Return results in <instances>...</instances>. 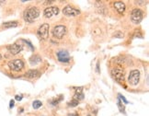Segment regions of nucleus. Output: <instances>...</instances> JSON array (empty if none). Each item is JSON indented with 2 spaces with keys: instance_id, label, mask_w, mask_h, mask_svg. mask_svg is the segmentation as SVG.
Segmentation results:
<instances>
[{
  "instance_id": "2eb2a0df",
  "label": "nucleus",
  "mask_w": 149,
  "mask_h": 116,
  "mask_svg": "<svg viewBox=\"0 0 149 116\" xmlns=\"http://www.w3.org/2000/svg\"><path fill=\"white\" fill-rule=\"evenodd\" d=\"M19 26V22L18 21H8V22H4L3 23V27L4 28H16Z\"/></svg>"
},
{
  "instance_id": "6ab92c4d",
  "label": "nucleus",
  "mask_w": 149,
  "mask_h": 116,
  "mask_svg": "<svg viewBox=\"0 0 149 116\" xmlns=\"http://www.w3.org/2000/svg\"><path fill=\"white\" fill-rule=\"evenodd\" d=\"M78 103H79V101H76V100H73L71 102L68 103V106H70V107H74V106L78 105Z\"/></svg>"
},
{
  "instance_id": "7ed1b4c3",
  "label": "nucleus",
  "mask_w": 149,
  "mask_h": 116,
  "mask_svg": "<svg viewBox=\"0 0 149 116\" xmlns=\"http://www.w3.org/2000/svg\"><path fill=\"white\" fill-rule=\"evenodd\" d=\"M8 67L12 71L19 72V71H21L22 69L24 68V63H23V61L20 60V59L11 60V61L8 62Z\"/></svg>"
},
{
  "instance_id": "9b49d317",
  "label": "nucleus",
  "mask_w": 149,
  "mask_h": 116,
  "mask_svg": "<svg viewBox=\"0 0 149 116\" xmlns=\"http://www.w3.org/2000/svg\"><path fill=\"white\" fill-rule=\"evenodd\" d=\"M57 58L62 63H67L70 60V55L66 51H60L57 53Z\"/></svg>"
},
{
  "instance_id": "6e6552de",
  "label": "nucleus",
  "mask_w": 149,
  "mask_h": 116,
  "mask_svg": "<svg viewBox=\"0 0 149 116\" xmlns=\"http://www.w3.org/2000/svg\"><path fill=\"white\" fill-rule=\"evenodd\" d=\"M44 17L47 19H51L52 17L57 16L59 14V8L57 7H49L47 8H45L43 11Z\"/></svg>"
},
{
  "instance_id": "412c9836",
  "label": "nucleus",
  "mask_w": 149,
  "mask_h": 116,
  "mask_svg": "<svg viewBox=\"0 0 149 116\" xmlns=\"http://www.w3.org/2000/svg\"><path fill=\"white\" fill-rule=\"evenodd\" d=\"M119 98H120V99H122V101H123L124 103H126V104L128 103V101H126V100H125V98H124L122 94H119Z\"/></svg>"
},
{
  "instance_id": "f3484780",
  "label": "nucleus",
  "mask_w": 149,
  "mask_h": 116,
  "mask_svg": "<svg viewBox=\"0 0 149 116\" xmlns=\"http://www.w3.org/2000/svg\"><path fill=\"white\" fill-rule=\"evenodd\" d=\"M42 103L41 101H34L33 103H32V106L35 110L39 109L40 107H42Z\"/></svg>"
},
{
  "instance_id": "39448f33",
  "label": "nucleus",
  "mask_w": 149,
  "mask_h": 116,
  "mask_svg": "<svg viewBox=\"0 0 149 116\" xmlns=\"http://www.w3.org/2000/svg\"><path fill=\"white\" fill-rule=\"evenodd\" d=\"M111 75L114 79L117 80L118 82H123L124 79V71L121 66L114 67L111 70Z\"/></svg>"
},
{
  "instance_id": "5701e85b",
  "label": "nucleus",
  "mask_w": 149,
  "mask_h": 116,
  "mask_svg": "<svg viewBox=\"0 0 149 116\" xmlns=\"http://www.w3.org/2000/svg\"><path fill=\"white\" fill-rule=\"evenodd\" d=\"M15 99L17 101H20L21 100H22V96H19V95H17L16 97H15Z\"/></svg>"
},
{
  "instance_id": "423d86ee",
  "label": "nucleus",
  "mask_w": 149,
  "mask_h": 116,
  "mask_svg": "<svg viewBox=\"0 0 149 116\" xmlns=\"http://www.w3.org/2000/svg\"><path fill=\"white\" fill-rule=\"evenodd\" d=\"M66 33V28L65 25H57L53 30V35L57 39H62Z\"/></svg>"
},
{
  "instance_id": "4be33fe9",
  "label": "nucleus",
  "mask_w": 149,
  "mask_h": 116,
  "mask_svg": "<svg viewBox=\"0 0 149 116\" xmlns=\"http://www.w3.org/2000/svg\"><path fill=\"white\" fill-rule=\"evenodd\" d=\"M145 1H135V4L136 5H140V6H142V5H145Z\"/></svg>"
},
{
  "instance_id": "4468645a",
  "label": "nucleus",
  "mask_w": 149,
  "mask_h": 116,
  "mask_svg": "<svg viewBox=\"0 0 149 116\" xmlns=\"http://www.w3.org/2000/svg\"><path fill=\"white\" fill-rule=\"evenodd\" d=\"M83 88L80 87V88H77L76 89V92H74V99L73 100H76V101H79V100H83L84 99V94H83Z\"/></svg>"
},
{
  "instance_id": "a878e982",
  "label": "nucleus",
  "mask_w": 149,
  "mask_h": 116,
  "mask_svg": "<svg viewBox=\"0 0 149 116\" xmlns=\"http://www.w3.org/2000/svg\"><path fill=\"white\" fill-rule=\"evenodd\" d=\"M2 59V55H0V60H1Z\"/></svg>"
},
{
  "instance_id": "0eeeda50",
  "label": "nucleus",
  "mask_w": 149,
  "mask_h": 116,
  "mask_svg": "<svg viewBox=\"0 0 149 116\" xmlns=\"http://www.w3.org/2000/svg\"><path fill=\"white\" fill-rule=\"evenodd\" d=\"M49 24L47 23H44L42 24L41 27L38 29V35L41 37L42 40H47L48 39V36H49Z\"/></svg>"
},
{
  "instance_id": "1a4fd4ad",
  "label": "nucleus",
  "mask_w": 149,
  "mask_h": 116,
  "mask_svg": "<svg viewBox=\"0 0 149 116\" xmlns=\"http://www.w3.org/2000/svg\"><path fill=\"white\" fill-rule=\"evenodd\" d=\"M63 13L68 17H76L80 14V11L77 8H74V7H71V6L68 5L63 9Z\"/></svg>"
},
{
  "instance_id": "a211bd4d",
  "label": "nucleus",
  "mask_w": 149,
  "mask_h": 116,
  "mask_svg": "<svg viewBox=\"0 0 149 116\" xmlns=\"http://www.w3.org/2000/svg\"><path fill=\"white\" fill-rule=\"evenodd\" d=\"M117 105H118V107H119L120 112L123 113H125V108H124V106L123 105V103L121 102V100H118Z\"/></svg>"
},
{
  "instance_id": "ddd939ff",
  "label": "nucleus",
  "mask_w": 149,
  "mask_h": 116,
  "mask_svg": "<svg viewBox=\"0 0 149 116\" xmlns=\"http://www.w3.org/2000/svg\"><path fill=\"white\" fill-rule=\"evenodd\" d=\"M41 76V73L40 71L36 70V69H31V70H29L26 74H25V77L28 78H38Z\"/></svg>"
},
{
  "instance_id": "20e7f679",
  "label": "nucleus",
  "mask_w": 149,
  "mask_h": 116,
  "mask_svg": "<svg viewBox=\"0 0 149 116\" xmlns=\"http://www.w3.org/2000/svg\"><path fill=\"white\" fill-rule=\"evenodd\" d=\"M140 80V71L134 69V70H132L129 74L128 77V82L132 86H136L139 83Z\"/></svg>"
},
{
  "instance_id": "f03ea898",
  "label": "nucleus",
  "mask_w": 149,
  "mask_h": 116,
  "mask_svg": "<svg viewBox=\"0 0 149 116\" xmlns=\"http://www.w3.org/2000/svg\"><path fill=\"white\" fill-rule=\"evenodd\" d=\"M143 17H144V13H143V10L139 8H134L133 9L131 13V20L134 24H139L142 21Z\"/></svg>"
},
{
  "instance_id": "9d476101",
  "label": "nucleus",
  "mask_w": 149,
  "mask_h": 116,
  "mask_svg": "<svg viewBox=\"0 0 149 116\" xmlns=\"http://www.w3.org/2000/svg\"><path fill=\"white\" fill-rule=\"evenodd\" d=\"M8 50L10 52L11 55H18V54L20 53L21 50H22V45L19 44V43H15L13 44L8 46Z\"/></svg>"
},
{
  "instance_id": "f8f14e48",
  "label": "nucleus",
  "mask_w": 149,
  "mask_h": 116,
  "mask_svg": "<svg viewBox=\"0 0 149 116\" xmlns=\"http://www.w3.org/2000/svg\"><path fill=\"white\" fill-rule=\"evenodd\" d=\"M113 7L115 8V10L120 14H123L125 11V4L122 1H116L113 3Z\"/></svg>"
},
{
  "instance_id": "dca6fc26",
  "label": "nucleus",
  "mask_w": 149,
  "mask_h": 116,
  "mask_svg": "<svg viewBox=\"0 0 149 116\" xmlns=\"http://www.w3.org/2000/svg\"><path fill=\"white\" fill-rule=\"evenodd\" d=\"M41 61H42V58L39 55H33L30 59V62L31 65H37V64L41 63Z\"/></svg>"
},
{
  "instance_id": "393cba45",
  "label": "nucleus",
  "mask_w": 149,
  "mask_h": 116,
  "mask_svg": "<svg viewBox=\"0 0 149 116\" xmlns=\"http://www.w3.org/2000/svg\"><path fill=\"white\" fill-rule=\"evenodd\" d=\"M3 3H5V1H0V4H3Z\"/></svg>"
},
{
  "instance_id": "f257e3e1",
  "label": "nucleus",
  "mask_w": 149,
  "mask_h": 116,
  "mask_svg": "<svg viewBox=\"0 0 149 116\" xmlns=\"http://www.w3.org/2000/svg\"><path fill=\"white\" fill-rule=\"evenodd\" d=\"M40 15V9L36 7L29 8L25 10L24 12V20L26 22L32 23Z\"/></svg>"
},
{
  "instance_id": "b1692460",
  "label": "nucleus",
  "mask_w": 149,
  "mask_h": 116,
  "mask_svg": "<svg viewBox=\"0 0 149 116\" xmlns=\"http://www.w3.org/2000/svg\"><path fill=\"white\" fill-rule=\"evenodd\" d=\"M13 106H14V101L12 100L10 101V108H13Z\"/></svg>"
},
{
  "instance_id": "aec40b11",
  "label": "nucleus",
  "mask_w": 149,
  "mask_h": 116,
  "mask_svg": "<svg viewBox=\"0 0 149 116\" xmlns=\"http://www.w3.org/2000/svg\"><path fill=\"white\" fill-rule=\"evenodd\" d=\"M113 36L115 38H123V33L121 32V31H117V32H115V34H114Z\"/></svg>"
}]
</instances>
